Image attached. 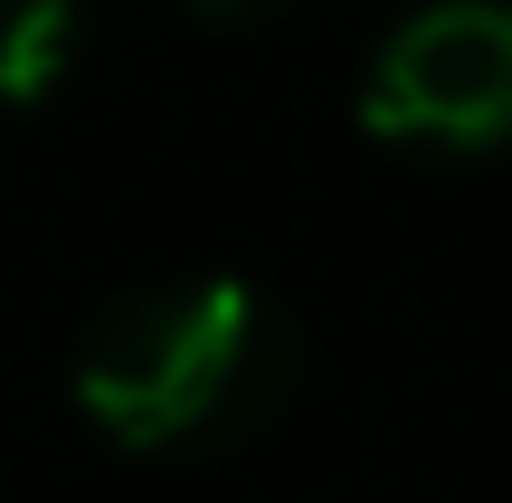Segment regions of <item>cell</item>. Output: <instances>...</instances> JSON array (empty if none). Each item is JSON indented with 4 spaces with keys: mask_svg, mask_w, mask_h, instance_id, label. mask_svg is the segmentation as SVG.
I'll use <instances>...</instances> for the list:
<instances>
[{
    "mask_svg": "<svg viewBox=\"0 0 512 503\" xmlns=\"http://www.w3.org/2000/svg\"><path fill=\"white\" fill-rule=\"evenodd\" d=\"M275 380H285V342H275L266 295L238 276H190L152 285V295L114 304L76 352V409L114 437V447H209L266 418Z\"/></svg>",
    "mask_w": 512,
    "mask_h": 503,
    "instance_id": "obj_1",
    "label": "cell"
},
{
    "mask_svg": "<svg viewBox=\"0 0 512 503\" xmlns=\"http://www.w3.org/2000/svg\"><path fill=\"white\" fill-rule=\"evenodd\" d=\"M361 124L380 143L494 152L512 143V0H437L370 57Z\"/></svg>",
    "mask_w": 512,
    "mask_h": 503,
    "instance_id": "obj_2",
    "label": "cell"
},
{
    "mask_svg": "<svg viewBox=\"0 0 512 503\" xmlns=\"http://www.w3.org/2000/svg\"><path fill=\"white\" fill-rule=\"evenodd\" d=\"M181 10H200V19H247V10H266V0H181Z\"/></svg>",
    "mask_w": 512,
    "mask_h": 503,
    "instance_id": "obj_4",
    "label": "cell"
},
{
    "mask_svg": "<svg viewBox=\"0 0 512 503\" xmlns=\"http://www.w3.org/2000/svg\"><path fill=\"white\" fill-rule=\"evenodd\" d=\"M76 57V10L67 0H0V114L38 105Z\"/></svg>",
    "mask_w": 512,
    "mask_h": 503,
    "instance_id": "obj_3",
    "label": "cell"
}]
</instances>
